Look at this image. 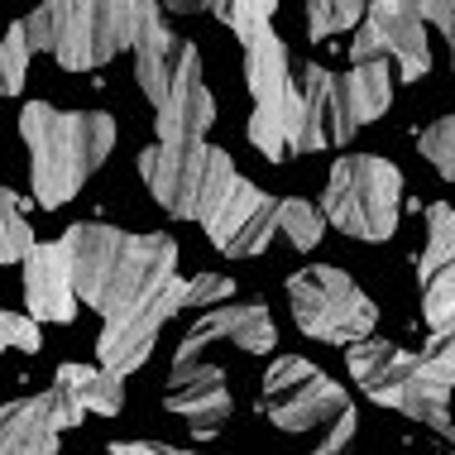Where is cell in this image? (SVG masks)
Masks as SVG:
<instances>
[{
	"mask_svg": "<svg viewBox=\"0 0 455 455\" xmlns=\"http://www.w3.org/2000/svg\"><path fill=\"white\" fill-rule=\"evenodd\" d=\"M20 140L29 149L34 206L58 212L92 182L116 149V120L106 110H58L53 101L20 106Z\"/></svg>",
	"mask_w": 455,
	"mask_h": 455,
	"instance_id": "2",
	"label": "cell"
},
{
	"mask_svg": "<svg viewBox=\"0 0 455 455\" xmlns=\"http://www.w3.org/2000/svg\"><path fill=\"white\" fill-rule=\"evenodd\" d=\"M110 455H196V451L168 446V441H110Z\"/></svg>",
	"mask_w": 455,
	"mask_h": 455,
	"instance_id": "35",
	"label": "cell"
},
{
	"mask_svg": "<svg viewBox=\"0 0 455 455\" xmlns=\"http://www.w3.org/2000/svg\"><path fill=\"white\" fill-rule=\"evenodd\" d=\"M44 398H48V412H53V427H58V432H68V427H82V422H87V408H82V403L77 398H72V393L68 388H44Z\"/></svg>",
	"mask_w": 455,
	"mask_h": 455,
	"instance_id": "33",
	"label": "cell"
},
{
	"mask_svg": "<svg viewBox=\"0 0 455 455\" xmlns=\"http://www.w3.org/2000/svg\"><path fill=\"white\" fill-rule=\"evenodd\" d=\"M24 29L34 53H53L63 72H92L125 53L130 0H39Z\"/></svg>",
	"mask_w": 455,
	"mask_h": 455,
	"instance_id": "3",
	"label": "cell"
},
{
	"mask_svg": "<svg viewBox=\"0 0 455 455\" xmlns=\"http://www.w3.org/2000/svg\"><path fill=\"white\" fill-rule=\"evenodd\" d=\"M254 408H259V417H268L278 432L302 436V432H326L340 412H350V393L340 388L322 364L302 360V355H274Z\"/></svg>",
	"mask_w": 455,
	"mask_h": 455,
	"instance_id": "8",
	"label": "cell"
},
{
	"mask_svg": "<svg viewBox=\"0 0 455 455\" xmlns=\"http://www.w3.org/2000/svg\"><path fill=\"white\" fill-rule=\"evenodd\" d=\"M24 307L34 322L63 326L77 316V288H72V268L63 240H39L24 254Z\"/></svg>",
	"mask_w": 455,
	"mask_h": 455,
	"instance_id": "17",
	"label": "cell"
},
{
	"mask_svg": "<svg viewBox=\"0 0 455 455\" xmlns=\"http://www.w3.org/2000/svg\"><path fill=\"white\" fill-rule=\"evenodd\" d=\"M34 226L24 216V196H15L0 182V264H24V254L34 250Z\"/></svg>",
	"mask_w": 455,
	"mask_h": 455,
	"instance_id": "25",
	"label": "cell"
},
{
	"mask_svg": "<svg viewBox=\"0 0 455 455\" xmlns=\"http://www.w3.org/2000/svg\"><path fill=\"white\" fill-rule=\"evenodd\" d=\"M355 432H360V417H355V408H350V412H340L336 422L326 427V436L316 441V446L307 451V455H346L350 441H355Z\"/></svg>",
	"mask_w": 455,
	"mask_h": 455,
	"instance_id": "32",
	"label": "cell"
},
{
	"mask_svg": "<svg viewBox=\"0 0 455 455\" xmlns=\"http://www.w3.org/2000/svg\"><path fill=\"white\" fill-rule=\"evenodd\" d=\"M53 384L68 388L87 412L116 417L120 408H125V379L110 374V369H101V364H58Z\"/></svg>",
	"mask_w": 455,
	"mask_h": 455,
	"instance_id": "22",
	"label": "cell"
},
{
	"mask_svg": "<svg viewBox=\"0 0 455 455\" xmlns=\"http://www.w3.org/2000/svg\"><path fill=\"white\" fill-rule=\"evenodd\" d=\"M178 312H188V283L182 278H173L168 288H158L154 298L134 302L130 312L101 322V336H96V364L110 369V374H120V379H130L134 369L149 364L158 331L173 322Z\"/></svg>",
	"mask_w": 455,
	"mask_h": 455,
	"instance_id": "9",
	"label": "cell"
},
{
	"mask_svg": "<svg viewBox=\"0 0 455 455\" xmlns=\"http://www.w3.org/2000/svg\"><path fill=\"white\" fill-rule=\"evenodd\" d=\"M336 82H340V101H346V116H350L355 134L388 116V106H393V63L388 58L350 63L346 72H336Z\"/></svg>",
	"mask_w": 455,
	"mask_h": 455,
	"instance_id": "21",
	"label": "cell"
},
{
	"mask_svg": "<svg viewBox=\"0 0 455 455\" xmlns=\"http://www.w3.org/2000/svg\"><path fill=\"white\" fill-rule=\"evenodd\" d=\"M164 10H173V15H196V10H206V0H158Z\"/></svg>",
	"mask_w": 455,
	"mask_h": 455,
	"instance_id": "36",
	"label": "cell"
},
{
	"mask_svg": "<svg viewBox=\"0 0 455 455\" xmlns=\"http://www.w3.org/2000/svg\"><path fill=\"white\" fill-rule=\"evenodd\" d=\"M68 268L77 302H87L101 322L130 312L134 302L154 298L178 278L173 235H134V230L106 226V220H77L63 235Z\"/></svg>",
	"mask_w": 455,
	"mask_h": 455,
	"instance_id": "1",
	"label": "cell"
},
{
	"mask_svg": "<svg viewBox=\"0 0 455 455\" xmlns=\"http://www.w3.org/2000/svg\"><path fill=\"white\" fill-rule=\"evenodd\" d=\"M5 350H24V355H39L44 350V336H39V322L34 316H15L0 307V355Z\"/></svg>",
	"mask_w": 455,
	"mask_h": 455,
	"instance_id": "29",
	"label": "cell"
},
{
	"mask_svg": "<svg viewBox=\"0 0 455 455\" xmlns=\"http://www.w3.org/2000/svg\"><path fill=\"white\" fill-rule=\"evenodd\" d=\"M206 10H212L240 44H254L264 29H274L278 0H206Z\"/></svg>",
	"mask_w": 455,
	"mask_h": 455,
	"instance_id": "23",
	"label": "cell"
},
{
	"mask_svg": "<svg viewBox=\"0 0 455 455\" xmlns=\"http://www.w3.org/2000/svg\"><path fill=\"white\" fill-rule=\"evenodd\" d=\"M212 125H216V96L202 82V48L182 44L178 68H173V87L154 106V144L188 149V144H202Z\"/></svg>",
	"mask_w": 455,
	"mask_h": 455,
	"instance_id": "11",
	"label": "cell"
},
{
	"mask_svg": "<svg viewBox=\"0 0 455 455\" xmlns=\"http://www.w3.org/2000/svg\"><path fill=\"white\" fill-rule=\"evenodd\" d=\"M164 408L188 422V432L196 441H212L220 436V427L230 422V384H226V369L216 364H173L164 388Z\"/></svg>",
	"mask_w": 455,
	"mask_h": 455,
	"instance_id": "15",
	"label": "cell"
},
{
	"mask_svg": "<svg viewBox=\"0 0 455 455\" xmlns=\"http://www.w3.org/2000/svg\"><path fill=\"white\" fill-rule=\"evenodd\" d=\"M235 292V278L230 274H196L188 278V307H202V312H212V307H226V298Z\"/></svg>",
	"mask_w": 455,
	"mask_h": 455,
	"instance_id": "31",
	"label": "cell"
},
{
	"mask_svg": "<svg viewBox=\"0 0 455 455\" xmlns=\"http://www.w3.org/2000/svg\"><path fill=\"white\" fill-rule=\"evenodd\" d=\"M369 15V0H307V39H331V34L360 29Z\"/></svg>",
	"mask_w": 455,
	"mask_h": 455,
	"instance_id": "26",
	"label": "cell"
},
{
	"mask_svg": "<svg viewBox=\"0 0 455 455\" xmlns=\"http://www.w3.org/2000/svg\"><path fill=\"white\" fill-rule=\"evenodd\" d=\"M322 216L340 235L379 244L393 240L403 216V173L379 154H340L322 188Z\"/></svg>",
	"mask_w": 455,
	"mask_h": 455,
	"instance_id": "5",
	"label": "cell"
},
{
	"mask_svg": "<svg viewBox=\"0 0 455 455\" xmlns=\"http://www.w3.org/2000/svg\"><path fill=\"white\" fill-rule=\"evenodd\" d=\"M278 235L292 250H316L326 235V216L322 206H312L307 196H278Z\"/></svg>",
	"mask_w": 455,
	"mask_h": 455,
	"instance_id": "24",
	"label": "cell"
},
{
	"mask_svg": "<svg viewBox=\"0 0 455 455\" xmlns=\"http://www.w3.org/2000/svg\"><path fill=\"white\" fill-rule=\"evenodd\" d=\"M427 244L417 254V288H422V322L427 331H446L455 322V206H422Z\"/></svg>",
	"mask_w": 455,
	"mask_h": 455,
	"instance_id": "13",
	"label": "cell"
},
{
	"mask_svg": "<svg viewBox=\"0 0 455 455\" xmlns=\"http://www.w3.org/2000/svg\"><path fill=\"white\" fill-rule=\"evenodd\" d=\"M346 369L355 379V388L364 393L379 408H403V388L417 374V355H408L403 346H393L384 336H364L346 346Z\"/></svg>",
	"mask_w": 455,
	"mask_h": 455,
	"instance_id": "19",
	"label": "cell"
},
{
	"mask_svg": "<svg viewBox=\"0 0 455 455\" xmlns=\"http://www.w3.org/2000/svg\"><path fill=\"white\" fill-rule=\"evenodd\" d=\"M278 235V196L254 188L250 178H235L230 196L220 202V212L206 220V240L226 259H254L264 254Z\"/></svg>",
	"mask_w": 455,
	"mask_h": 455,
	"instance_id": "12",
	"label": "cell"
},
{
	"mask_svg": "<svg viewBox=\"0 0 455 455\" xmlns=\"http://www.w3.org/2000/svg\"><path fill=\"white\" fill-rule=\"evenodd\" d=\"M63 432L53 427L48 398H10L0 403V455H58Z\"/></svg>",
	"mask_w": 455,
	"mask_h": 455,
	"instance_id": "20",
	"label": "cell"
},
{
	"mask_svg": "<svg viewBox=\"0 0 455 455\" xmlns=\"http://www.w3.org/2000/svg\"><path fill=\"white\" fill-rule=\"evenodd\" d=\"M302 134H298V154H322V149H346L355 140V125L340 101V82L336 72L322 63L302 68Z\"/></svg>",
	"mask_w": 455,
	"mask_h": 455,
	"instance_id": "18",
	"label": "cell"
},
{
	"mask_svg": "<svg viewBox=\"0 0 455 455\" xmlns=\"http://www.w3.org/2000/svg\"><path fill=\"white\" fill-rule=\"evenodd\" d=\"M374 58H388L403 82H422L432 72L427 24L408 10H398L393 0H369V15L350 39V63H374Z\"/></svg>",
	"mask_w": 455,
	"mask_h": 455,
	"instance_id": "10",
	"label": "cell"
},
{
	"mask_svg": "<svg viewBox=\"0 0 455 455\" xmlns=\"http://www.w3.org/2000/svg\"><path fill=\"white\" fill-rule=\"evenodd\" d=\"M446 44H451V68H455V5H451V20H446Z\"/></svg>",
	"mask_w": 455,
	"mask_h": 455,
	"instance_id": "37",
	"label": "cell"
},
{
	"mask_svg": "<svg viewBox=\"0 0 455 455\" xmlns=\"http://www.w3.org/2000/svg\"><path fill=\"white\" fill-rule=\"evenodd\" d=\"M288 307L302 336L322 340V346H355V340L374 336L379 326L374 298L336 264H307L288 274Z\"/></svg>",
	"mask_w": 455,
	"mask_h": 455,
	"instance_id": "7",
	"label": "cell"
},
{
	"mask_svg": "<svg viewBox=\"0 0 455 455\" xmlns=\"http://www.w3.org/2000/svg\"><path fill=\"white\" fill-rule=\"evenodd\" d=\"M130 58H134V82L149 96V106H158L173 87V68H178V48L182 39L168 29L164 5L158 0H130Z\"/></svg>",
	"mask_w": 455,
	"mask_h": 455,
	"instance_id": "16",
	"label": "cell"
},
{
	"mask_svg": "<svg viewBox=\"0 0 455 455\" xmlns=\"http://www.w3.org/2000/svg\"><path fill=\"white\" fill-rule=\"evenodd\" d=\"M216 340H230V346H240L244 355H268V350L278 346V326H274V316H268L264 302H226V307H212V312L196 316V322L188 326V336L178 340L173 364L202 360V350L216 346Z\"/></svg>",
	"mask_w": 455,
	"mask_h": 455,
	"instance_id": "14",
	"label": "cell"
},
{
	"mask_svg": "<svg viewBox=\"0 0 455 455\" xmlns=\"http://www.w3.org/2000/svg\"><path fill=\"white\" fill-rule=\"evenodd\" d=\"M417 360H422V369H432L436 379L455 384V322L446 331H432V340L417 350Z\"/></svg>",
	"mask_w": 455,
	"mask_h": 455,
	"instance_id": "30",
	"label": "cell"
},
{
	"mask_svg": "<svg viewBox=\"0 0 455 455\" xmlns=\"http://www.w3.org/2000/svg\"><path fill=\"white\" fill-rule=\"evenodd\" d=\"M244 87H250V144L268 164H283L298 154L302 134V92L292 82L288 48L274 29H264L254 44H244Z\"/></svg>",
	"mask_w": 455,
	"mask_h": 455,
	"instance_id": "6",
	"label": "cell"
},
{
	"mask_svg": "<svg viewBox=\"0 0 455 455\" xmlns=\"http://www.w3.org/2000/svg\"><path fill=\"white\" fill-rule=\"evenodd\" d=\"M29 58H34L29 29H24V20H15V24L5 29V39H0V96H20V92H24Z\"/></svg>",
	"mask_w": 455,
	"mask_h": 455,
	"instance_id": "27",
	"label": "cell"
},
{
	"mask_svg": "<svg viewBox=\"0 0 455 455\" xmlns=\"http://www.w3.org/2000/svg\"><path fill=\"white\" fill-rule=\"evenodd\" d=\"M417 149H422V158L436 168V178L455 182V110L432 120V125L417 134Z\"/></svg>",
	"mask_w": 455,
	"mask_h": 455,
	"instance_id": "28",
	"label": "cell"
},
{
	"mask_svg": "<svg viewBox=\"0 0 455 455\" xmlns=\"http://www.w3.org/2000/svg\"><path fill=\"white\" fill-rule=\"evenodd\" d=\"M393 5L408 10V15H417V20L427 24V29H432V24H436V29H446V20H451V5H455V0H393Z\"/></svg>",
	"mask_w": 455,
	"mask_h": 455,
	"instance_id": "34",
	"label": "cell"
},
{
	"mask_svg": "<svg viewBox=\"0 0 455 455\" xmlns=\"http://www.w3.org/2000/svg\"><path fill=\"white\" fill-rule=\"evenodd\" d=\"M140 178L149 196L164 206L173 220H196L206 226L220 202L235 188V158H230L220 144L202 140V144H188V149H168V144H144L140 149Z\"/></svg>",
	"mask_w": 455,
	"mask_h": 455,
	"instance_id": "4",
	"label": "cell"
}]
</instances>
